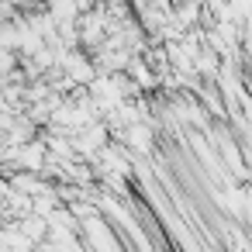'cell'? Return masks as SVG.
I'll use <instances>...</instances> for the list:
<instances>
[{
    "label": "cell",
    "instance_id": "6da1fadb",
    "mask_svg": "<svg viewBox=\"0 0 252 252\" xmlns=\"http://www.w3.org/2000/svg\"><path fill=\"white\" fill-rule=\"evenodd\" d=\"M42 162H45V145H42V142H35V145H28V149L21 152V166H25V169L38 173Z\"/></svg>",
    "mask_w": 252,
    "mask_h": 252
}]
</instances>
